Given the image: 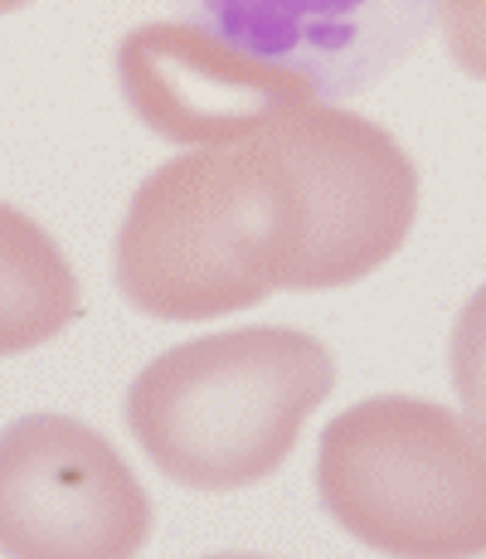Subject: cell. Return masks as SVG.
<instances>
[{
    "mask_svg": "<svg viewBox=\"0 0 486 559\" xmlns=\"http://www.w3.org/2000/svg\"><path fill=\"white\" fill-rule=\"evenodd\" d=\"M418 170L380 122L311 103L239 142L176 156L117 229L122 297L156 321H210L268 293H331L404 249Z\"/></svg>",
    "mask_w": 486,
    "mask_h": 559,
    "instance_id": "1",
    "label": "cell"
},
{
    "mask_svg": "<svg viewBox=\"0 0 486 559\" xmlns=\"http://www.w3.org/2000/svg\"><path fill=\"white\" fill-rule=\"evenodd\" d=\"M336 390V360L292 326H239L161 350L127 390V428L170 481L239 491L292 457Z\"/></svg>",
    "mask_w": 486,
    "mask_h": 559,
    "instance_id": "2",
    "label": "cell"
},
{
    "mask_svg": "<svg viewBox=\"0 0 486 559\" xmlns=\"http://www.w3.org/2000/svg\"><path fill=\"white\" fill-rule=\"evenodd\" d=\"M317 497L389 559L486 555V433L414 394H375L321 428Z\"/></svg>",
    "mask_w": 486,
    "mask_h": 559,
    "instance_id": "3",
    "label": "cell"
},
{
    "mask_svg": "<svg viewBox=\"0 0 486 559\" xmlns=\"http://www.w3.org/2000/svg\"><path fill=\"white\" fill-rule=\"evenodd\" d=\"M146 540L151 497L97 428L25 414L0 433L5 559H137Z\"/></svg>",
    "mask_w": 486,
    "mask_h": 559,
    "instance_id": "4",
    "label": "cell"
},
{
    "mask_svg": "<svg viewBox=\"0 0 486 559\" xmlns=\"http://www.w3.org/2000/svg\"><path fill=\"white\" fill-rule=\"evenodd\" d=\"M117 83L151 136L176 146H224L297 107L321 103L301 73L244 53L229 39L156 20L117 45Z\"/></svg>",
    "mask_w": 486,
    "mask_h": 559,
    "instance_id": "5",
    "label": "cell"
},
{
    "mask_svg": "<svg viewBox=\"0 0 486 559\" xmlns=\"http://www.w3.org/2000/svg\"><path fill=\"white\" fill-rule=\"evenodd\" d=\"M442 0H176L190 25L292 69L321 103L375 88L434 29Z\"/></svg>",
    "mask_w": 486,
    "mask_h": 559,
    "instance_id": "6",
    "label": "cell"
},
{
    "mask_svg": "<svg viewBox=\"0 0 486 559\" xmlns=\"http://www.w3.org/2000/svg\"><path fill=\"white\" fill-rule=\"evenodd\" d=\"M83 311L73 263L29 214L0 200V356L54 341Z\"/></svg>",
    "mask_w": 486,
    "mask_h": 559,
    "instance_id": "7",
    "label": "cell"
},
{
    "mask_svg": "<svg viewBox=\"0 0 486 559\" xmlns=\"http://www.w3.org/2000/svg\"><path fill=\"white\" fill-rule=\"evenodd\" d=\"M448 370L467 418L486 433V283L462 302L448 341Z\"/></svg>",
    "mask_w": 486,
    "mask_h": 559,
    "instance_id": "8",
    "label": "cell"
},
{
    "mask_svg": "<svg viewBox=\"0 0 486 559\" xmlns=\"http://www.w3.org/2000/svg\"><path fill=\"white\" fill-rule=\"evenodd\" d=\"M442 45L462 73L486 83V0H442L438 5Z\"/></svg>",
    "mask_w": 486,
    "mask_h": 559,
    "instance_id": "9",
    "label": "cell"
},
{
    "mask_svg": "<svg viewBox=\"0 0 486 559\" xmlns=\"http://www.w3.org/2000/svg\"><path fill=\"white\" fill-rule=\"evenodd\" d=\"M29 0H0V15H10V10H25Z\"/></svg>",
    "mask_w": 486,
    "mask_h": 559,
    "instance_id": "10",
    "label": "cell"
},
{
    "mask_svg": "<svg viewBox=\"0 0 486 559\" xmlns=\"http://www.w3.org/2000/svg\"><path fill=\"white\" fill-rule=\"evenodd\" d=\"M204 559H268V555H204Z\"/></svg>",
    "mask_w": 486,
    "mask_h": 559,
    "instance_id": "11",
    "label": "cell"
}]
</instances>
